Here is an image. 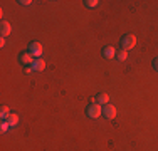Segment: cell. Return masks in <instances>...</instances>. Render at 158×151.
<instances>
[{
    "label": "cell",
    "instance_id": "6da1fadb",
    "mask_svg": "<svg viewBox=\"0 0 158 151\" xmlns=\"http://www.w3.org/2000/svg\"><path fill=\"white\" fill-rule=\"evenodd\" d=\"M86 114L91 119H98L99 116H103V106H99L98 103H91L86 109Z\"/></svg>",
    "mask_w": 158,
    "mask_h": 151
},
{
    "label": "cell",
    "instance_id": "7a4b0ae2",
    "mask_svg": "<svg viewBox=\"0 0 158 151\" xmlns=\"http://www.w3.org/2000/svg\"><path fill=\"white\" fill-rule=\"evenodd\" d=\"M119 44H121V49H125V51H131V49L136 45V37H135L133 34H126V35L121 37Z\"/></svg>",
    "mask_w": 158,
    "mask_h": 151
},
{
    "label": "cell",
    "instance_id": "3957f363",
    "mask_svg": "<svg viewBox=\"0 0 158 151\" xmlns=\"http://www.w3.org/2000/svg\"><path fill=\"white\" fill-rule=\"evenodd\" d=\"M27 52H31L35 59H40V55H42V52H44L42 44H40V42H31V44H29V51Z\"/></svg>",
    "mask_w": 158,
    "mask_h": 151
},
{
    "label": "cell",
    "instance_id": "277c9868",
    "mask_svg": "<svg viewBox=\"0 0 158 151\" xmlns=\"http://www.w3.org/2000/svg\"><path fill=\"white\" fill-rule=\"evenodd\" d=\"M103 116L106 119H114L116 118V108L113 104H106L103 106Z\"/></svg>",
    "mask_w": 158,
    "mask_h": 151
},
{
    "label": "cell",
    "instance_id": "5b68a950",
    "mask_svg": "<svg viewBox=\"0 0 158 151\" xmlns=\"http://www.w3.org/2000/svg\"><path fill=\"white\" fill-rule=\"evenodd\" d=\"M31 69H32V72H40V71L46 69V62H44L42 59H34Z\"/></svg>",
    "mask_w": 158,
    "mask_h": 151
},
{
    "label": "cell",
    "instance_id": "8992f818",
    "mask_svg": "<svg viewBox=\"0 0 158 151\" xmlns=\"http://www.w3.org/2000/svg\"><path fill=\"white\" fill-rule=\"evenodd\" d=\"M34 55L31 54V52H22L20 54V57H19V60H20V64H29V66H32V62H34Z\"/></svg>",
    "mask_w": 158,
    "mask_h": 151
},
{
    "label": "cell",
    "instance_id": "52a82bcc",
    "mask_svg": "<svg viewBox=\"0 0 158 151\" xmlns=\"http://www.w3.org/2000/svg\"><path fill=\"white\" fill-rule=\"evenodd\" d=\"M10 32H12V25L7 20H2V24H0V34H2V37L10 35Z\"/></svg>",
    "mask_w": 158,
    "mask_h": 151
},
{
    "label": "cell",
    "instance_id": "ba28073f",
    "mask_svg": "<svg viewBox=\"0 0 158 151\" xmlns=\"http://www.w3.org/2000/svg\"><path fill=\"white\" fill-rule=\"evenodd\" d=\"M103 57H106V59H114V57H116V49L113 47V45H106V47L103 49Z\"/></svg>",
    "mask_w": 158,
    "mask_h": 151
},
{
    "label": "cell",
    "instance_id": "9c48e42d",
    "mask_svg": "<svg viewBox=\"0 0 158 151\" xmlns=\"http://www.w3.org/2000/svg\"><path fill=\"white\" fill-rule=\"evenodd\" d=\"M108 101H110V96H108L106 92H99V94L96 96V103L99 104V106H106Z\"/></svg>",
    "mask_w": 158,
    "mask_h": 151
},
{
    "label": "cell",
    "instance_id": "30bf717a",
    "mask_svg": "<svg viewBox=\"0 0 158 151\" xmlns=\"http://www.w3.org/2000/svg\"><path fill=\"white\" fill-rule=\"evenodd\" d=\"M5 121L10 124V126H17V124H19V116H17V114H14V112H10L9 118H7Z\"/></svg>",
    "mask_w": 158,
    "mask_h": 151
},
{
    "label": "cell",
    "instance_id": "8fae6325",
    "mask_svg": "<svg viewBox=\"0 0 158 151\" xmlns=\"http://www.w3.org/2000/svg\"><path fill=\"white\" fill-rule=\"evenodd\" d=\"M126 57H128V51H125V49H119L116 52V59L118 60H126Z\"/></svg>",
    "mask_w": 158,
    "mask_h": 151
},
{
    "label": "cell",
    "instance_id": "7c38bea8",
    "mask_svg": "<svg viewBox=\"0 0 158 151\" xmlns=\"http://www.w3.org/2000/svg\"><path fill=\"white\" fill-rule=\"evenodd\" d=\"M9 114H10V109L7 108V106H2V109H0V116H2V119L5 121L7 118H9Z\"/></svg>",
    "mask_w": 158,
    "mask_h": 151
},
{
    "label": "cell",
    "instance_id": "4fadbf2b",
    "mask_svg": "<svg viewBox=\"0 0 158 151\" xmlns=\"http://www.w3.org/2000/svg\"><path fill=\"white\" fill-rule=\"evenodd\" d=\"M98 3H99L98 0H86L84 5H86V7H89V9H94V7H98Z\"/></svg>",
    "mask_w": 158,
    "mask_h": 151
},
{
    "label": "cell",
    "instance_id": "5bb4252c",
    "mask_svg": "<svg viewBox=\"0 0 158 151\" xmlns=\"http://www.w3.org/2000/svg\"><path fill=\"white\" fill-rule=\"evenodd\" d=\"M10 128V124L7 123V121H2V126H0V131H2V133H5L7 129H9Z\"/></svg>",
    "mask_w": 158,
    "mask_h": 151
},
{
    "label": "cell",
    "instance_id": "9a60e30c",
    "mask_svg": "<svg viewBox=\"0 0 158 151\" xmlns=\"http://www.w3.org/2000/svg\"><path fill=\"white\" fill-rule=\"evenodd\" d=\"M19 3H22V5H31V0H20V2H19Z\"/></svg>",
    "mask_w": 158,
    "mask_h": 151
},
{
    "label": "cell",
    "instance_id": "2e32d148",
    "mask_svg": "<svg viewBox=\"0 0 158 151\" xmlns=\"http://www.w3.org/2000/svg\"><path fill=\"white\" fill-rule=\"evenodd\" d=\"M5 45V37H0V47H3Z\"/></svg>",
    "mask_w": 158,
    "mask_h": 151
},
{
    "label": "cell",
    "instance_id": "e0dca14e",
    "mask_svg": "<svg viewBox=\"0 0 158 151\" xmlns=\"http://www.w3.org/2000/svg\"><path fill=\"white\" fill-rule=\"evenodd\" d=\"M153 67H155V69L158 71V57H156L155 60H153Z\"/></svg>",
    "mask_w": 158,
    "mask_h": 151
}]
</instances>
